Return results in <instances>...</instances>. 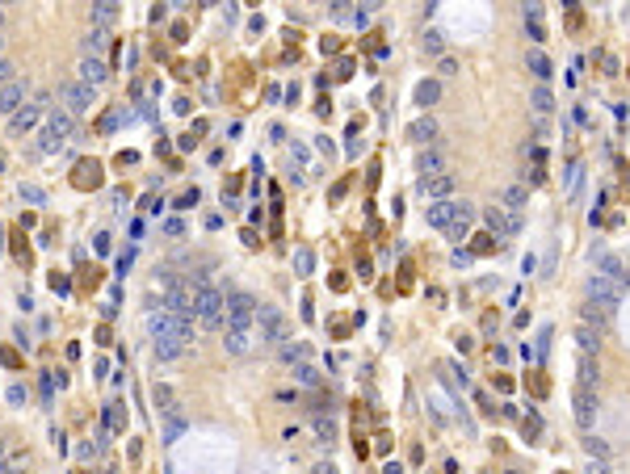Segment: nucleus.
Instances as JSON below:
<instances>
[{
	"label": "nucleus",
	"mask_w": 630,
	"mask_h": 474,
	"mask_svg": "<svg viewBox=\"0 0 630 474\" xmlns=\"http://www.w3.org/2000/svg\"><path fill=\"white\" fill-rule=\"evenodd\" d=\"M256 298L252 294H227V302H223V319H227V328L231 332H252V324H256Z\"/></svg>",
	"instance_id": "f257e3e1"
},
{
	"label": "nucleus",
	"mask_w": 630,
	"mask_h": 474,
	"mask_svg": "<svg viewBox=\"0 0 630 474\" xmlns=\"http://www.w3.org/2000/svg\"><path fill=\"white\" fill-rule=\"evenodd\" d=\"M223 294L215 290V286H202V290H193V315L202 319V328H219L223 324Z\"/></svg>",
	"instance_id": "f03ea898"
},
{
	"label": "nucleus",
	"mask_w": 630,
	"mask_h": 474,
	"mask_svg": "<svg viewBox=\"0 0 630 474\" xmlns=\"http://www.w3.org/2000/svg\"><path fill=\"white\" fill-rule=\"evenodd\" d=\"M256 340L265 344V348H278L282 340H290V336H286V319H282L274 306H256Z\"/></svg>",
	"instance_id": "7ed1b4c3"
},
{
	"label": "nucleus",
	"mask_w": 630,
	"mask_h": 474,
	"mask_svg": "<svg viewBox=\"0 0 630 474\" xmlns=\"http://www.w3.org/2000/svg\"><path fill=\"white\" fill-rule=\"evenodd\" d=\"M589 302H597V306H605V310L613 315V306L622 302V282H613V277H605V273H593V277H589Z\"/></svg>",
	"instance_id": "20e7f679"
},
{
	"label": "nucleus",
	"mask_w": 630,
	"mask_h": 474,
	"mask_svg": "<svg viewBox=\"0 0 630 474\" xmlns=\"http://www.w3.org/2000/svg\"><path fill=\"white\" fill-rule=\"evenodd\" d=\"M530 206V189L525 185H517V181H508L504 189H500V210H508L513 219H521V210Z\"/></svg>",
	"instance_id": "39448f33"
},
{
	"label": "nucleus",
	"mask_w": 630,
	"mask_h": 474,
	"mask_svg": "<svg viewBox=\"0 0 630 474\" xmlns=\"http://www.w3.org/2000/svg\"><path fill=\"white\" fill-rule=\"evenodd\" d=\"M21 101H26V84H21V80L0 84V118H13V114L21 110Z\"/></svg>",
	"instance_id": "423d86ee"
},
{
	"label": "nucleus",
	"mask_w": 630,
	"mask_h": 474,
	"mask_svg": "<svg viewBox=\"0 0 630 474\" xmlns=\"http://www.w3.org/2000/svg\"><path fill=\"white\" fill-rule=\"evenodd\" d=\"M59 97L72 105V114L93 110V88H88V84H59Z\"/></svg>",
	"instance_id": "0eeeda50"
},
{
	"label": "nucleus",
	"mask_w": 630,
	"mask_h": 474,
	"mask_svg": "<svg viewBox=\"0 0 630 474\" xmlns=\"http://www.w3.org/2000/svg\"><path fill=\"white\" fill-rule=\"evenodd\" d=\"M484 219H488V231H492V235H517V231H521V219H513L508 210H500V206H492Z\"/></svg>",
	"instance_id": "6e6552de"
},
{
	"label": "nucleus",
	"mask_w": 630,
	"mask_h": 474,
	"mask_svg": "<svg viewBox=\"0 0 630 474\" xmlns=\"http://www.w3.org/2000/svg\"><path fill=\"white\" fill-rule=\"evenodd\" d=\"M420 193L425 197H450L454 193V172H437V177H420Z\"/></svg>",
	"instance_id": "1a4fd4ad"
},
{
	"label": "nucleus",
	"mask_w": 630,
	"mask_h": 474,
	"mask_svg": "<svg viewBox=\"0 0 630 474\" xmlns=\"http://www.w3.org/2000/svg\"><path fill=\"white\" fill-rule=\"evenodd\" d=\"M593 407H597V391L575 386V419H580V428H589V424H593Z\"/></svg>",
	"instance_id": "9d476101"
},
{
	"label": "nucleus",
	"mask_w": 630,
	"mask_h": 474,
	"mask_svg": "<svg viewBox=\"0 0 630 474\" xmlns=\"http://www.w3.org/2000/svg\"><path fill=\"white\" fill-rule=\"evenodd\" d=\"M185 353H189V344L181 336H155V357H160V361H177Z\"/></svg>",
	"instance_id": "9b49d317"
},
{
	"label": "nucleus",
	"mask_w": 630,
	"mask_h": 474,
	"mask_svg": "<svg viewBox=\"0 0 630 474\" xmlns=\"http://www.w3.org/2000/svg\"><path fill=\"white\" fill-rule=\"evenodd\" d=\"M38 114H42V110H38L34 101H30V105H21V110H17V114L9 118V135H26V130H30V126L38 122Z\"/></svg>",
	"instance_id": "f8f14e48"
},
{
	"label": "nucleus",
	"mask_w": 630,
	"mask_h": 474,
	"mask_svg": "<svg viewBox=\"0 0 630 474\" xmlns=\"http://www.w3.org/2000/svg\"><path fill=\"white\" fill-rule=\"evenodd\" d=\"M470 219H475V210H470V201H454V223H450V239H462Z\"/></svg>",
	"instance_id": "ddd939ff"
},
{
	"label": "nucleus",
	"mask_w": 630,
	"mask_h": 474,
	"mask_svg": "<svg viewBox=\"0 0 630 474\" xmlns=\"http://www.w3.org/2000/svg\"><path fill=\"white\" fill-rule=\"evenodd\" d=\"M597 378H601V370H597V357L580 353V374H575V386H584V391H597Z\"/></svg>",
	"instance_id": "4468645a"
},
{
	"label": "nucleus",
	"mask_w": 630,
	"mask_h": 474,
	"mask_svg": "<svg viewBox=\"0 0 630 474\" xmlns=\"http://www.w3.org/2000/svg\"><path fill=\"white\" fill-rule=\"evenodd\" d=\"M425 219H429V227H437V231H450V223H454V201H433Z\"/></svg>",
	"instance_id": "2eb2a0df"
},
{
	"label": "nucleus",
	"mask_w": 630,
	"mask_h": 474,
	"mask_svg": "<svg viewBox=\"0 0 630 474\" xmlns=\"http://www.w3.org/2000/svg\"><path fill=\"white\" fill-rule=\"evenodd\" d=\"M252 340H256L252 332H231V328H227V336H223V348H227L231 357H244V353H252Z\"/></svg>",
	"instance_id": "dca6fc26"
},
{
	"label": "nucleus",
	"mask_w": 630,
	"mask_h": 474,
	"mask_svg": "<svg viewBox=\"0 0 630 474\" xmlns=\"http://www.w3.org/2000/svg\"><path fill=\"white\" fill-rule=\"evenodd\" d=\"M105 76H110V68H105L101 59H84L80 63V84L93 88V84H105Z\"/></svg>",
	"instance_id": "f3484780"
},
{
	"label": "nucleus",
	"mask_w": 630,
	"mask_h": 474,
	"mask_svg": "<svg viewBox=\"0 0 630 474\" xmlns=\"http://www.w3.org/2000/svg\"><path fill=\"white\" fill-rule=\"evenodd\" d=\"M580 324H589V328L605 332V328H609V310H605V306H597V302H589V306H580Z\"/></svg>",
	"instance_id": "a211bd4d"
},
{
	"label": "nucleus",
	"mask_w": 630,
	"mask_h": 474,
	"mask_svg": "<svg viewBox=\"0 0 630 474\" xmlns=\"http://www.w3.org/2000/svg\"><path fill=\"white\" fill-rule=\"evenodd\" d=\"M408 139H412V143H429V139H437V122H433L429 114H425V118H416V122L408 126Z\"/></svg>",
	"instance_id": "6ab92c4d"
},
{
	"label": "nucleus",
	"mask_w": 630,
	"mask_h": 474,
	"mask_svg": "<svg viewBox=\"0 0 630 474\" xmlns=\"http://www.w3.org/2000/svg\"><path fill=\"white\" fill-rule=\"evenodd\" d=\"M416 168L425 172V181H429V177H437V172L446 168V155H441L437 147H429V151H425V155H420V160H416Z\"/></svg>",
	"instance_id": "aec40b11"
},
{
	"label": "nucleus",
	"mask_w": 630,
	"mask_h": 474,
	"mask_svg": "<svg viewBox=\"0 0 630 474\" xmlns=\"http://www.w3.org/2000/svg\"><path fill=\"white\" fill-rule=\"evenodd\" d=\"M525 68H530V72L538 76V84H546V80H551V59L542 55V50H538V46L530 50V55H525Z\"/></svg>",
	"instance_id": "412c9836"
},
{
	"label": "nucleus",
	"mask_w": 630,
	"mask_h": 474,
	"mask_svg": "<svg viewBox=\"0 0 630 474\" xmlns=\"http://www.w3.org/2000/svg\"><path fill=\"white\" fill-rule=\"evenodd\" d=\"M575 340H580V353H589V357H597V348H601V332H597V328H589V324H580V328H575Z\"/></svg>",
	"instance_id": "4be33fe9"
},
{
	"label": "nucleus",
	"mask_w": 630,
	"mask_h": 474,
	"mask_svg": "<svg viewBox=\"0 0 630 474\" xmlns=\"http://www.w3.org/2000/svg\"><path fill=\"white\" fill-rule=\"evenodd\" d=\"M185 428H189V419H185V411H181V407L164 415V441H177V437H181Z\"/></svg>",
	"instance_id": "5701e85b"
},
{
	"label": "nucleus",
	"mask_w": 630,
	"mask_h": 474,
	"mask_svg": "<svg viewBox=\"0 0 630 474\" xmlns=\"http://www.w3.org/2000/svg\"><path fill=\"white\" fill-rule=\"evenodd\" d=\"M88 17H93V26H97V30H105V26H114L118 5H110V0H105V5H93V9H88Z\"/></svg>",
	"instance_id": "b1692460"
},
{
	"label": "nucleus",
	"mask_w": 630,
	"mask_h": 474,
	"mask_svg": "<svg viewBox=\"0 0 630 474\" xmlns=\"http://www.w3.org/2000/svg\"><path fill=\"white\" fill-rule=\"evenodd\" d=\"M278 357L290 361V365H294V361L303 365V361H307V344H303V340H282V344H278Z\"/></svg>",
	"instance_id": "393cba45"
},
{
	"label": "nucleus",
	"mask_w": 630,
	"mask_h": 474,
	"mask_svg": "<svg viewBox=\"0 0 630 474\" xmlns=\"http://www.w3.org/2000/svg\"><path fill=\"white\" fill-rule=\"evenodd\" d=\"M530 105H534V114H542V118H546V114L555 110V97H551V88H546V84H538V88L530 92Z\"/></svg>",
	"instance_id": "a878e982"
},
{
	"label": "nucleus",
	"mask_w": 630,
	"mask_h": 474,
	"mask_svg": "<svg viewBox=\"0 0 630 474\" xmlns=\"http://www.w3.org/2000/svg\"><path fill=\"white\" fill-rule=\"evenodd\" d=\"M525 26H530V38H534V42L546 38V30H542V9H538V5H525Z\"/></svg>",
	"instance_id": "bb28decb"
},
{
	"label": "nucleus",
	"mask_w": 630,
	"mask_h": 474,
	"mask_svg": "<svg viewBox=\"0 0 630 474\" xmlns=\"http://www.w3.org/2000/svg\"><path fill=\"white\" fill-rule=\"evenodd\" d=\"M441 97V84L437 80H425V84H416V105H425V110H429V105Z\"/></svg>",
	"instance_id": "cd10ccee"
},
{
	"label": "nucleus",
	"mask_w": 630,
	"mask_h": 474,
	"mask_svg": "<svg viewBox=\"0 0 630 474\" xmlns=\"http://www.w3.org/2000/svg\"><path fill=\"white\" fill-rule=\"evenodd\" d=\"M580 445H584V453H589L593 462H605V457H609V445H605L601 437H593V433H589V437H584Z\"/></svg>",
	"instance_id": "c85d7f7f"
},
{
	"label": "nucleus",
	"mask_w": 630,
	"mask_h": 474,
	"mask_svg": "<svg viewBox=\"0 0 630 474\" xmlns=\"http://www.w3.org/2000/svg\"><path fill=\"white\" fill-rule=\"evenodd\" d=\"M105 38H110V34H105V30H93V34H88V38L80 42V50H84V59H93V55H97V50L105 46Z\"/></svg>",
	"instance_id": "c756f323"
},
{
	"label": "nucleus",
	"mask_w": 630,
	"mask_h": 474,
	"mask_svg": "<svg viewBox=\"0 0 630 474\" xmlns=\"http://www.w3.org/2000/svg\"><path fill=\"white\" fill-rule=\"evenodd\" d=\"M155 407H160V415H169V411H177L181 403L173 399V391H169V386H155Z\"/></svg>",
	"instance_id": "7c9ffc66"
},
{
	"label": "nucleus",
	"mask_w": 630,
	"mask_h": 474,
	"mask_svg": "<svg viewBox=\"0 0 630 474\" xmlns=\"http://www.w3.org/2000/svg\"><path fill=\"white\" fill-rule=\"evenodd\" d=\"M425 50H429V55H437V59L446 55V38H441V30H429V34H425Z\"/></svg>",
	"instance_id": "2f4dec72"
},
{
	"label": "nucleus",
	"mask_w": 630,
	"mask_h": 474,
	"mask_svg": "<svg viewBox=\"0 0 630 474\" xmlns=\"http://www.w3.org/2000/svg\"><path fill=\"white\" fill-rule=\"evenodd\" d=\"M46 126H50V130H55V135L64 139V135L72 130V114H59V110H55V114H50V122H46Z\"/></svg>",
	"instance_id": "473e14b6"
},
{
	"label": "nucleus",
	"mask_w": 630,
	"mask_h": 474,
	"mask_svg": "<svg viewBox=\"0 0 630 474\" xmlns=\"http://www.w3.org/2000/svg\"><path fill=\"white\" fill-rule=\"evenodd\" d=\"M315 433H320V441H324V445H332V437H336V424L320 415V419H315Z\"/></svg>",
	"instance_id": "72a5a7b5"
},
{
	"label": "nucleus",
	"mask_w": 630,
	"mask_h": 474,
	"mask_svg": "<svg viewBox=\"0 0 630 474\" xmlns=\"http://www.w3.org/2000/svg\"><path fill=\"white\" fill-rule=\"evenodd\" d=\"M294 374H298V382H303V386H320V374H315V370H311V365H307V361L298 365V370H294Z\"/></svg>",
	"instance_id": "f704fd0d"
},
{
	"label": "nucleus",
	"mask_w": 630,
	"mask_h": 474,
	"mask_svg": "<svg viewBox=\"0 0 630 474\" xmlns=\"http://www.w3.org/2000/svg\"><path fill=\"white\" fill-rule=\"evenodd\" d=\"M521 428H525V437H538V433H542V419H538V415L530 411V415L521 419Z\"/></svg>",
	"instance_id": "c9c22d12"
},
{
	"label": "nucleus",
	"mask_w": 630,
	"mask_h": 474,
	"mask_svg": "<svg viewBox=\"0 0 630 474\" xmlns=\"http://www.w3.org/2000/svg\"><path fill=\"white\" fill-rule=\"evenodd\" d=\"M437 72H441V76H458V59H454V55H441V59H437Z\"/></svg>",
	"instance_id": "e433bc0d"
},
{
	"label": "nucleus",
	"mask_w": 630,
	"mask_h": 474,
	"mask_svg": "<svg viewBox=\"0 0 630 474\" xmlns=\"http://www.w3.org/2000/svg\"><path fill=\"white\" fill-rule=\"evenodd\" d=\"M294 265H298V273H311V252H307V248L294 252Z\"/></svg>",
	"instance_id": "4c0bfd02"
},
{
	"label": "nucleus",
	"mask_w": 630,
	"mask_h": 474,
	"mask_svg": "<svg viewBox=\"0 0 630 474\" xmlns=\"http://www.w3.org/2000/svg\"><path fill=\"white\" fill-rule=\"evenodd\" d=\"M542 181H546L542 168H525V185H542Z\"/></svg>",
	"instance_id": "58836bf2"
},
{
	"label": "nucleus",
	"mask_w": 630,
	"mask_h": 474,
	"mask_svg": "<svg viewBox=\"0 0 630 474\" xmlns=\"http://www.w3.org/2000/svg\"><path fill=\"white\" fill-rule=\"evenodd\" d=\"M21 197H26V201H42V189H38V185H21Z\"/></svg>",
	"instance_id": "ea45409f"
},
{
	"label": "nucleus",
	"mask_w": 630,
	"mask_h": 474,
	"mask_svg": "<svg viewBox=\"0 0 630 474\" xmlns=\"http://www.w3.org/2000/svg\"><path fill=\"white\" fill-rule=\"evenodd\" d=\"M589 474H618L609 462H589Z\"/></svg>",
	"instance_id": "a19ab883"
},
{
	"label": "nucleus",
	"mask_w": 630,
	"mask_h": 474,
	"mask_svg": "<svg viewBox=\"0 0 630 474\" xmlns=\"http://www.w3.org/2000/svg\"><path fill=\"white\" fill-rule=\"evenodd\" d=\"M177 206H181V210H189V206H198V189H189V193H185V197H181Z\"/></svg>",
	"instance_id": "79ce46f5"
},
{
	"label": "nucleus",
	"mask_w": 630,
	"mask_h": 474,
	"mask_svg": "<svg viewBox=\"0 0 630 474\" xmlns=\"http://www.w3.org/2000/svg\"><path fill=\"white\" fill-rule=\"evenodd\" d=\"M9 76H13V63H9V59H0V84H9Z\"/></svg>",
	"instance_id": "37998d69"
},
{
	"label": "nucleus",
	"mask_w": 630,
	"mask_h": 474,
	"mask_svg": "<svg viewBox=\"0 0 630 474\" xmlns=\"http://www.w3.org/2000/svg\"><path fill=\"white\" fill-rule=\"evenodd\" d=\"M9 399H13V403H26V386H9Z\"/></svg>",
	"instance_id": "c03bdc74"
},
{
	"label": "nucleus",
	"mask_w": 630,
	"mask_h": 474,
	"mask_svg": "<svg viewBox=\"0 0 630 474\" xmlns=\"http://www.w3.org/2000/svg\"><path fill=\"white\" fill-rule=\"evenodd\" d=\"M315 474H336V470H332V466H320V470H315Z\"/></svg>",
	"instance_id": "a18cd8bd"
},
{
	"label": "nucleus",
	"mask_w": 630,
	"mask_h": 474,
	"mask_svg": "<svg viewBox=\"0 0 630 474\" xmlns=\"http://www.w3.org/2000/svg\"><path fill=\"white\" fill-rule=\"evenodd\" d=\"M622 282H630V265H626V277H622Z\"/></svg>",
	"instance_id": "49530a36"
},
{
	"label": "nucleus",
	"mask_w": 630,
	"mask_h": 474,
	"mask_svg": "<svg viewBox=\"0 0 630 474\" xmlns=\"http://www.w3.org/2000/svg\"><path fill=\"white\" fill-rule=\"evenodd\" d=\"M0 21H5V13H0Z\"/></svg>",
	"instance_id": "de8ad7c7"
},
{
	"label": "nucleus",
	"mask_w": 630,
	"mask_h": 474,
	"mask_svg": "<svg viewBox=\"0 0 630 474\" xmlns=\"http://www.w3.org/2000/svg\"><path fill=\"white\" fill-rule=\"evenodd\" d=\"M0 46H5V38H0Z\"/></svg>",
	"instance_id": "09e8293b"
}]
</instances>
